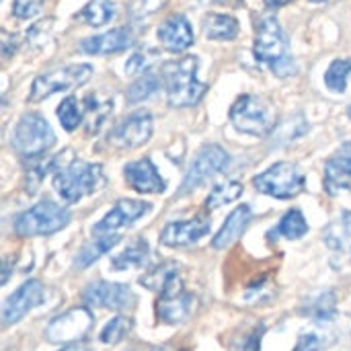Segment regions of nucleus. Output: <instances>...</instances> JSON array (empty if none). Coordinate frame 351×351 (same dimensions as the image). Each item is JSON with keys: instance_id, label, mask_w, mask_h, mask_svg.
<instances>
[{"instance_id": "1", "label": "nucleus", "mask_w": 351, "mask_h": 351, "mask_svg": "<svg viewBox=\"0 0 351 351\" xmlns=\"http://www.w3.org/2000/svg\"><path fill=\"white\" fill-rule=\"evenodd\" d=\"M253 51L255 58L259 62H265L278 76H290L296 72V66L288 56L286 33L276 16H261L257 21Z\"/></svg>"}, {"instance_id": "2", "label": "nucleus", "mask_w": 351, "mask_h": 351, "mask_svg": "<svg viewBox=\"0 0 351 351\" xmlns=\"http://www.w3.org/2000/svg\"><path fill=\"white\" fill-rule=\"evenodd\" d=\"M199 60L195 56H185L181 60L169 62L162 68L167 97L173 107H191L206 95V84L197 80Z\"/></svg>"}, {"instance_id": "3", "label": "nucleus", "mask_w": 351, "mask_h": 351, "mask_svg": "<svg viewBox=\"0 0 351 351\" xmlns=\"http://www.w3.org/2000/svg\"><path fill=\"white\" fill-rule=\"evenodd\" d=\"M107 183L103 167L97 162H80L74 160L72 165L60 169L53 175V189L60 197L68 204H76L86 195L97 193Z\"/></svg>"}, {"instance_id": "4", "label": "nucleus", "mask_w": 351, "mask_h": 351, "mask_svg": "<svg viewBox=\"0 0 351 351\" xmlns=\"http://www.w3.org/2000/svg\"><path fill=\"white\" fill-rule=\"evenodd\" d=\"M232 125L249 136H267L276 125V111L271 103L257 95H243L230 107Z\"/></svg>"}, {"instance_id": "5", "label": "nucleus", "mask_w": 351, "mask_h": 351, "mask_svg": "<svg viewBox=\"0 0 351 351\" xmlns=\"http://www.w3.org/2000/svg\"><path fill=\"white\" fill-rule=\"evenodd\" d=\"M56 144L51 125L39 113H25L12 132V146L25 158H37Z\"/></svg>"}, {"instance_id": "6", "label": "nucleus", "mask_w": 351, "mask_h": 351, "mask_svg": "<svg viewBox=\"0 0 351 351\" xmlns=\"http://www.w3.org/2000/svg\"><path fill=\"white\" fill-rule=\"evenodd\" d=\"M70 214L62 206L53 202H39L37 206L25 210L14 220V230L21 237H41V234H53L68 226Z\"/></svg>"}, {"instance_id": "7", "label": "nucleus", "mask_w": 351, "mask_h": 351, "mask_svg": "<svg viewBox=\"0 0 351 351\" xmlns=\"http://www.w3.org/2000/svg\"><path fill=\"white\" fill-rule=\"evenodd\" d=\"M255 187L276 199H292L304 189V175L292 162H276L253 179Z\"/></svg>"}, {"instance_id": "8", "label": "nucleus", "mask_w": 351, "mask_h": 351, "mask_svg": "<svg viewBox=\"0 0 351 351\" xmlns=\"http://www.w3.org/2000/svg\"><path fill=\"white\" fill-rule=\"evenodd\" d=\"M93 74V68L88 64H70V66H60L49 72H43L37 76L31 84L29 99L31 101H43L56 93L76 88L84 84Z\"/></svg>"}, {"instance_id": "9", "label": "nucleus", "mask_w": 351, "mask_h": 351, "mask_svg": "<svg viewBox=\"0 0 351 351\" xmlns=\"http://www.w3.org/2000/svg\"><path fill=\"white\" fill-rule=\"evenodd\" d=\"M228 162H230V156H228V152L222 146H218V144L206 146L193 158V162H191V167H189V171H187L179 191H177V195H187L193 189L202 187L208 179H212L218 173H222Z\"/></svg>"}, {"instance_id": "10", "label": "nucleus", "mask_w": 351, "mask_h": 351, "mask_svg": "<svg viewBox=\"0 0 351 351\" xmlns=\"http://www.w3.org/2000/svg\"><path fill=\"white\" fill-rule=\"evenodd\" d=\"M93 327V315L86 308H72L60 317H56L47 329H45V337L51 343H76L80 341Z\"/></svg>"}, {"instance_id": "11", "label": "nucleus", "mask_w": 351, "mask_h": 351, "mask_svg": "<svg viewBox=\"0 0 351 351\" xmlns=\"http://www.w3.org/2000/svg\"><path fill=\"white\" fill-rule=\"evenodd\" d=\"M150 136H152V115L148 111H136L115 125L109 140L117 148L130 150V148L144 146L150 140Z\"/></svg>"}, {"instance_id": "12", "label": "nucleus", "mask_w": 351, "mask_h": 351, "mask_svg": "<svg viewBox=\"0 0 351 351\" xmlns=\"http://www.w3.org/2000/svg\"><path fill=\"white\" fill-rule=\"evenodd\" d=\"M82 300L88 306H101L109 311H125L134 304V292L123 284L95 282L82 292Z\"/></svg>"}, {"instance_id": "13", "label": "nucleus", "mask_w": 351, "mask_h": 351, "mask_svg": "<svg viewBox=\"0 0 351 351\" xmlns=\"http://www.w3.org/2000/svg\"><path fill=\"white\" fill-rule=\"evenodd\" d=\"M148 212H150V204L148 202H140V199H119L115 204V208H111L109 214H105V218L93 228L95 230V237L113 234V230H119L123 226L134 224L136 220H140Z\"/></svg>"}, {"instance_id": "14", "label": "nucleus", "mask_w": 351, "mask_h": 351, "mask_svg": "<svg viewBox=\"0 0 351 351\" xmlns=\"http://www.w3.org/2000/svg\"><path fill=\"white\" fill-rule=\"evenodd\" d=\"M43 302V286L37 280L25 282L14 294H10L2 306V323L14 325L21 321L31 308L39 306Z\"/></svg>"}, {"instance_id": "15", "label": "nucleus", "mask_w": 351, "mask_h": 351, "mask_svg": "<svg viewBox=\"0 0 351 351\" xmlns=\"http://www.w3.org/2000/svg\"><path fill=\"white\" fill-rule=\"evenodd\" d=\"M210 232V222L206 218H193L185 222H171L160 232V243L171 249L191 247Z\"/></svg>"}, {"instance_id": "16", "label": "nucleus", "mask_w": 351, "mask_h": 351, "mask_svg": "<svg viewBox=\"0 0 351 351\" xmlns=\"http://www.w3.org/2000/svg\"><path fill=\"white\" fill-rule=\"evenodd\" d=\"M123 177H125L128 185L132 189H136L138 193H162L167 189L165 179L158 175V171L150 158H140V160L125 165Z\"/></svg>"}, {"instance_id": "17", "label": "nucleus", "mask_w": 351, "mask_h": 351, "mask_svg": "<svg viewBox=\"0 0 351 351\" xmlns=\"http://www.w3.org/2000/svg\"><path fill=\"white\" fill-rule=\"evenodd\" d=\"M325 187L331 195L351 191V142H348L325 167Z\"/></svg>"}, {"instance_id": "18", "label": "nucleus", "mask_w": 351, "mask_h": 351, "mask_svg": "<svg viewBox=\"0 0 351 351\" xmlns=\"http://www.w3.org/2000/svg\"><path fill=\"white\" fill-rule=\"evenodd\" d=\"M132 43H134V31L130 27H117V29H111L107 33H101V35L82 39L80 41V51L95 53V56L97 53L99 56H105V53L123 51Z\"/></svg>"}, {"instance_id": "19", "label": "nucleus", "mask_w": 351, "mask_h": 351, "mask_svg": "<svg viewBox=\"0 0 351 351\" xmlns=\"http://www.w3.org/2000/svg\"><path fill=\"white\" fill-rule=\"evenodd\" d=\"M158 39L169 51H185L193 43V31L189 21L183 14L169 16L158 27Z\"/></svg>"}, {"instance_id": "20", "label": "nucleus", "mask_w": 351, "mask_h": 351, "mask_svg": "<svg viewBox=\"0 0 351 351\" xmlns=\"http://www.w3.org/2000/svg\"><path fill=\"white\" fill-rule=\"evenodd\" d=\"M142 284L154 292H160L162 296H175V294L183 292L179 267L173 261H167V263H160L158 267H154L148 276L142 278Z\"/></svg>"}, {"instance_id": "21", "label": "nucleus", "mask_w": 351, "mask_h": 351, "mask_svg": "<svg viewBox=\"0 0 351 351\" xmlns=\"http://www.w3.org/2000/svg\"><path fill=\"white\" fill-rule=\"evenodd\" d=\"M251 222V208L249 206H239L228 218L226 222L222 224V228L216 232L214 241H212V247L214 249H226V247H232L241 234L245 232V228L249 226Z\"/></svg>"}, {"instance_id": "22", "label": "nucleus", "mask_w": 351, "mask_h": 351, "mask_svg": "<svg viewBox=\"0 0 351 351\" xmlns=\"http://www.w3.org/2000/svg\"><path fill=\"white\" fill-rule=\"evenodd\" d=\"M191 308H193V296L185 292H179L175 296H162L156 306L160 321L169 325H179L187 321V317L191 315Z\"/></svg>"}, {"instance_id": "23", "label": "nucleus", "mask_w": 351, "mask_h": 351, "mask_svg": "<svg viewBox=\"0 0 351 351\" xmlns=\"http://www.w3.org/2000/svg\"><path fill=\"white\" fill-rule=\"evenodd\" d=\"M325 243L329 249L351 255V212H343L337 220H333L325 228Z\"/></svg>"}, {"instance_id": "24", "label": "nucleus", "mask_w": 351, "mask_h": 351, "mask_svg": "<svg viewBox=\"0 0 351 351\" xmlns=\"http://www.w3.org/2000/svg\"><path fill=\"white\" fill-rule=\"evenodd\" d=\"M204 33L212 41H230L239 35V21L230 14L210 12L204 19Z\"/></svg>"}, {"instance_id": "25", "label": "nucleus", "mask_w": 351, "mask_h": 351, "mask_svg": "<svg viewBox=\"0 0 351 351\" xmlns=\"http://www.w3.org/2000/svg\"><path fill=\"white\" fill-rule=\"evenodd\" d=\"M119 234H105V237H95L93 243H88L86 247H82V251L76 255L74 259V267L76 269H86L88 265H93L97 259H101L105 253H109L117 243H119Z\"/></svg>"}, {"instance_id": "26", "label": "nucleus", "mask_w": 351, "mask_h": 351, "mask_svg": "<svg viewBox=\"0 0 351 351\" xmlns=\"http://www.w3.org/2000/svg\"><path fill=\"white\" fill-rule=\"evenodd\" d=\"M113 109V103L109 99H101V97H86L84 99V128L88 134H97L101 130V125L105 123V119L109 117Z\"/></svg>"}, {"instance_id": "27", "label": "nucleus", "mask_w": 351, "mask_h": 351, "mask_svg": "<svg viewBox=\"0 0 351 351\" xmlns=\"http://www.w3.org/2000/svg\"><path fill=\"white\" fill-rule=\"evenodd\" d=\"M148 257H150L148 243L142 241V239H138V241H134V245H130L121 255H117V257L113 259V265H111V267H113L115 271L132 269V267H142V265H146Z\"/></svg>"}, {"instance_id": "28", "label": "nucleus", "mask_w": 351, "mask_h": 351, "mask_svg": "<svg viewBox=\"0 0 351 351\" xmlns=\"http://www.w3.org/2000/svg\"><path fill=\"white\" fill-rule=\"evenodd\" d=\"M115 14V4L113 0H90L82 10L80 19L88 23L90 27H103L107 25Z\"/></svg>"}, {"instance_id": "29", "label": "nucleus", "mask_w": 351, "mask_h": 351, "mask_svg": "<svg viewBox=\"0 0 351 351\" xmlns=\"http://www.w3.org/2000/svg\"><path fill=\"white\" fill-rule=\"evenodd\" d=\"M241 193H243V183H239V181H224V183H220V185H216L212 189V193L206 199V208L208 210L222 208V206L239 199Z\"/></svg>"}, {"instance_id": "30", "label": "nucleus", "mask_w": 351, "mask_h": 351, "mask_svg": "<svg viewBox=\"0 0 351 351\" xmlns=\"http://www.w3.org/2000/svg\"><path fill=\"white\" fill-rule=\"evenodd\" d=\"M306 315H311L317 321H331L335 317V294L333 292H319L308 300V306L304 308Z\"/></svg>"}, {"instance_id": "31", "label": "nucleus", "mask_w": 351, "mask_h": 351, "mask_svg": "<svg viewBox=\"0 0 351 351\" xmlns=\"http://www.w3.org/2000/svg\"><path fill=\"white\" fill-rule=\"evenodd\" d=\"M351 74V60H333L325 72V84L333 93H343L348 88V80Z\"/></svg>"}, {"instance_id": "32", "label": "nucleus", "mask_w": 351, "mask_h": 351, "mask_svg": "<svg viewBox=\"0 0 351 351\" xmlns=\"http://www.w3.org/2000/svg\"><path fill=\"white\" fill-rule=\"evenodd\" d=\"M306 230H308V224H306V220H304V216H302L300 210H290V212L282 218V222H280V226H278V232H280L284 239H290V241L302 239V237L306 234Z\"/></svg>"}, {"instance_id": "33", "label": "nucleus", "mask_w": 351, "mask_h": 351, "mask_svg": "<svg viewBox=\"0 0 351 351\" xmlns=\"http://www.w3.org/2000/svg\"><path fill=\"white\" fill-rule=\"evenodd\" d=\"M58 119H60V123H62V128H64L66 132H74V130L82 123L84 113L80 111L78 101H76L74 97H66V99L60 103V107H58Z\"/></svg>"}, {"instance_id": "34", "label": "nucleus", "mask_w": 351, "mask_h": 351, "mask_svg": "<svg viewBox=\"0 0 351 351\" xmlns=\"http://www.w3.org/2000/svg\"><path fill=\"white\" fill-rule=\"evenodd\" d=\"M158 86H160V82H158V78L154 74H144L136 82L130 84L125 97H128L130 103H138V101H144V99L152 97L158 90Z\"/></svg>"}, {"instance_id": "35", "label": "nucleus", "mask_w": 351, "mask_h": 351, "mask_svg": "<svg viewBox=\"0 0 351 351\" xmlns=\"http://www.w3.org/2000/svg\"><path fill=\"white\" fill-rule=\"evenodd\" d=\"M130 327H132V323L125 317H115L101 331V341L107 343V346H115L130 333Z\"/></svg>"}, {"instance_id": "36", "label": "nucleus", "mask_w": 351, "mask_h": 351, "mask_svg": "<svg viewBox=\"0 0 351 351\" xmlns=\"http://www.w3.org/2000/svg\"><path fill=\"white\" fill-rule=\"evenodd\" d=\"M156 60V53L154 51H136L130 60H128V66H125V72L132 76V74H140V72H146L152 62Z\"/></svg>"}, {"instance_id": "37", "label": "nucleus", "mask_w": 351, "mask_h": 351, "mask_svg": "<svg viewBox=\"0 0 351 351\" xmlns=\"http://www.w3.org/2000/svg\"><path fill=\"white\" fill-rule=\"evenodd\" d=\"M41 6H43V0H14L12 12L19 19H33L35 14H39Z\"/></svg>"}, {"instance_id": "38", "label": "nucleus", "mask_w": 351, "mask_h": 351, "mask_svg": "<svg viewBox=\"0 0 351 351\" xmlns=\"http://www.w3.org/2000/svg\"><path fill=\"white\" fill-rule=\"evenodd\" d=\"M167 0H134L130 4V14L134 16H144V14H150L154 10H158L160 6H165Z\"/></svg>"}, {"instance_id": "39", "label": "nucleus", "mask_w": 351, "mask_h": 351, "mask_svg": "<svg viewBox=\"0 0 351 351\" xmlns=\"http://www.w3.org/2000/svg\"><path fill=\"white\" fill-rule=\"evenodd\" d=\"M321 350V337L315 335V333H304L298 343H296V350L294 351H319Z\"/></svg>"}, {"instance_id": "40", "label": "nucleus", "mask_w": 351, "mask_h": 351, "mask_svg": "<svg viewBox=\"0 0 351 351\" xmlns=\"http://www.w3.org/2000/svg\"><path fill=\"white\" fill-rule=\"evenodd\" d=\"M10 39H14V37H10V35L4 31V33H2V49H4V56H6V58L16 49V43H12Z\"/></svg>"}, {"instance_id": "41", "label": "nucleus", "mask_w": 351, "mask_h": 351, "mask_svg": "<svg viewBox=\"0 0 351 351\" xmlns=\"http://www.w3.org/2000/svg\"><path fill=\"white\" fill-rule=\"evenodd\" d=\"M263 2H265L267 8H282V6L290 4L292 0H263Z\"/></svg>"}, {"instance_id": "42", "label": "nucleus", "mask_w": 351, "mask_h": 351, "mask_svg": "<svg viewBox=\"0 0 351 351\" xmlns=\"http://www.w3.org/2000/svg\"><path fill=\"white\" fill-rule=\"evenodd\" d=\"M60 351H86L82 346H68V348H64V350Z\"/></svg>"}, {"instance_id": "43", "label": "nucleus", "mask_w": 351, "mask_h": 351, "mask_svg": "<svg viewBox=\"0 0 351 351\" xmlns=\"http://www.w3.org/2000/svg\"><path fill=\"white\" fill-rule=\"evenodd\" d=\"M152 351H171V350H165V348H158V350H152Z\"/></svg>"}, {"instance_id": "44", "label": "nucleus", "mask_w": 351, "mask_h": 351, "mask_svg": "<svg viewBox=\"0 0 351 351\" xmlns=\"http://www.w3.org/2000/svg\"><path fill=\"white\" fill-rule=\"evenodd\" d=\"M313 2H325V0H313Z\"/></svg>"}, {"instance_id": "45", "label": "nucleus", "mask_w": 351, "mask_h": 351, "mask_svg": "<svg viewBox=\"0 0 351 351\" xmlns=\"http://www.w3.org/2000/svg\"><path fill=\"white\" fill-rule=\"evenodd\" d=\"M348 115H350V117H351V107H350V111H348Z\"/></svg>"}]
</instances>
